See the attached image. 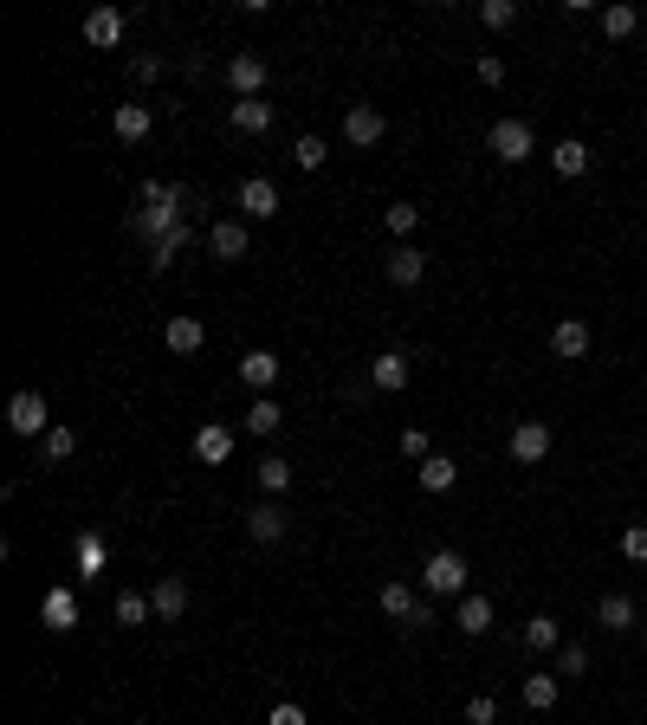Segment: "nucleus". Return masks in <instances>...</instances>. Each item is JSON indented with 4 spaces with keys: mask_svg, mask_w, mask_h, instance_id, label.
<instances>
[{
    "mask_svg": "<svg viewBox=\"0 0 647 725\" xmlns=\"http://www.w3.org/2000/svg\"><path fill=\"white\" fill-rule=\"evenodd\" d=\"M149 603H156V622H182V615H188V583L182 577H162L156 590H149Z\"/></svg>",
    "mask_w": 647,
    "mask_h": 725,
    "instance_id": "obj_16",
    "label": "nucleus"
},
{
    "mask_svg": "<svg viewBox=\"0 0 647 725\" xmlns=\"http://www.w3.org/2000/svg\"><path fill=\"white\" fill-rule=\"evenodd\" d=\"M279 421H285V408L272 402V395H259V402L246 408V434H279Z\"/></svg>",
    "mask_w": 647,
    "mask_h": 725,
    "instance_id": "obj_31",
    "label": "nucleus"
},
{
    "mask_svg": "<svg viewBox=\"0 0 647 725\" xmlns=\"http://www.w3.org/2000/svg\"><path fill=\"white\" fill-rule=\"evenodd\" d=\"M266 725H311V719H305V706L279 700V706H272V713H266Z\"/></svg>",
    "mask_w": 647,
    "mask_h": 725,
    "instance_id": "obj_43",
    "label": "nucleus"
},
{
    "mask_svg": "<svg viewBox=\"0 0 647 725\" xmlns=\"http://www.w3.org/2000/svg\"><path fill=\"white\" fill-rule=\"evenodd\" d=\"M130 78H136V85H156V78H162V59H149V52H136V59H130Z\"/></svg>",
    "mask_w": 647,
    "mask_h": 725,
    "instance_id": "obj_42",
    "label": "nucleus"
},
{
    "mask_svg": "<svg viewBox=\"0 0 647 725\" xmlns=\"http://www.w3.org/2000/svg\"><path fill=\"white\" fill-rule=\"evenodd\" d=\"M253 473H259V486H266V492H272V499H279V492H285V486H292V460H285V454H266V460H259V467H253Z\"/></svg>",
    "mask_w": 647,
    "mask_h": 725,
    "instance_id": "obj_34",
    "label": "nucleus"
},
{
    "mask_svg": "<svg viewBox=\"0 0 647 725\" xmlns=\"http://www.w3.org/2000/svg\"><path fill=\"white\" fill-rule=\"evenodd\" d=\"M466 577H473V564H466L460 551H434L428 564H421V596H460Z\"/></svg>",
    "mask_w": 647,
    "mask_h": 725,
    "instance_id": "obj_3",
    "label": "nucleus"
},
{
    "mask_svg": "<svg viewBox=\"0 0 647 725\" xmlns=\"http://www.w3.org/2000/svg\"><path fill=\"white\" fill-rule=\"evenodd\" d=\"M428 622H434V603H428V596H421V603H415V615H408L402 628H428Z\"/></svg>",
    "mask_w": 647,
    "mask_h": 725,
    "instance_id": "obj_46",
    "label": "nucleus"
},
{
    "mask_svg": "<svg viewBox=\"0 0 647 725\" xmlns=\"http://www.w3.org/2000/svg\"><path fill=\"white\" fill-rule=\"evenodd\" d=\"M622 557H628V564H647V525H628L622 531Z\"/></svg>",
    "mask_w": 647,
    "mask_h": 725,
    "instance_id": "obj_40",
    "label": "nucleus"
},
{
    "mask_svg": "<svg viewBox=\"0 0 647 725\" xmlns=\"http://www.w3.org/2000/svg\"><path fill=\"white\" fill-rule=\"evenodd\" d=\"M110 615H117L123 628H143V622H156V603H149L143 590H117V603H110Z\"/></svg>",
    "mask_w": 647,
    "mask_h": 725,
    "instance_id": "obj_25",
    "label": "nucleus"
},
{
    "mask_svg": "<svg viewBox=\"0 0 647 725\" xmlns=\"http://www.w3.org/2000/svg\"><path fill=\"white\" fill-rule=\"evenodd\" d=\"M227 123H233L240 136H266V130H272V104H259V98H240V104L227 111Z\"/></svg>",
    "mask_w": 647,
    "mask_h": 725,
    "instance_id": "obj_18",
    "label": "nucleus"
},
{
    "mask_svg": "<svg viewBox=\"0 0 647 725\" xmlns=\"http://www.w3.org/2000/svg\"><path fill=\"white\" fill-rule=\"evenodd\" d=\"M227 454H233V428H220V421L195 428V460L201 467H227Z\"/></svg>",
    "mask_w": 647,
    "mask_h": 725,
    "instance_id": "obj_12",
    "label": "nucleus"
},
{
    "mask_svg": "<svg viewBox=\"0 0 647 725\" xmlns=\"http://www.w3.org/2000/svg\"><path fill=\"white\" fill-rule=\"evenodd\" d=\"M376 603H382V615H395V622H408V615H415V603H421V596L408 590V583H382V596H376Z\"/></svg>",
    "mask_w": 647,
    "mask_h": 725,
    "instance_id": "obj_32",
    "label": "nucleus"
},
{
    "mask_svg": "<svg viewBox=\"0 0 647 725\" xmlns=\"http://www.w3.org/2000/svg\"><path fill=\"white\" fill-rule=\"evenodd\" d=\"M550 169L570 175V182H576V175H589V143H583V136H563V143L550 149Z\"/></svg>",
    "mask_w": 647,
    "mask_h": 725,
    "instance_id": "obj_19",
    "label": "nucleus"
},
{
    "mask_svg": "<svg viewBox=\"0 0 647 725\" xmlns=\"http://www.w3.org/2000/svg\"><path fill=\"white\" fill-rule=\"evenodd\" d=\"M188 240H195V221H182L175 234H162L156 246H149V266H156V272H169V266H175V253H182Z\"/></svg>",
    "mask_w": 647,
    "mask_h": 725,
    "instance_id": "obj_28",
    "label": "nucleus"
},
{
    "mask_svg": "<svg viewBox=\"0 0 647 725\" xmlns=\"http://www.w3.org/2000/svg\"><path fill=\"white\" fill-rule=\"evenodd\" d=\"M246 538H253V544H279L285 538V505L279 499L253 505V512H246Z\"/></svg>",
    "mask_w": 647,
    "mask_h": 725,
    "instance_id": "obj_11",
    "label": "nucleus"
},
{
    "mask_svg": "<svg viewBox=\"0 0 647 725\" xmlns=\"http://www.w3.org/2000/svg\"><path fill=\"white\" fill-rule=\"evenodd\" d=\"M227 85L240 91V98H259V91H266V59H259V52H233L227 59Z\"/></svg>",
    "mask_w": 647,
    "mask_h": 725,
    "instance_id": "obj_9",
    "label": "nucleus"
},
{
    "mask_svg": "<svg viewBox=\"0 0 647 725\" xmlns=\"http://www.w3.org/2000/svg\"><path fill=\"white\" fill-rule=\"evenodd\" d=\"M518 693H525L531 713H550V706H557V674H525V687H518Z\"/></svg>",
    "mask_w": 647,
    "mask_h": 725,
    "instance_id": "obj_29",
    "label": "nucleus"
},
{
    "mask_svg": "<svg viewBox=\"0 0 647 725\" xmlns=\"http://www.w3.org/2000/svg\"><path fill=\"white\" fill-rule=\"evenodd\" d=\"M557 674H563V680H576V674H589V654H583V648H576V641H570V648H557Z\"/></svg>",
    "mask_w": 647,
    "mask_h": 725,
    "instance_id": "obj_39",
    "label": "nucleus"
},
{
    "mask_svg": "<svg viewBox=\"0 0 647 725\" xmlns=\"http://www.w3.org/2000/svg\"><path fill=\"white\" fill-rule=\"evenodd\" d=\"M78 622H85V615H78V596H72V590H46V596H39V628H52V635H72Z\"/></svg>",
    "mask_w": 647,
    "mask_h": 725,
    "instance_id": "obj_6",
    "label": "nucleus"
},
{
    "mask_svg": "<svg viewBox=\"0 0 647 725\" xmlns=\"http://www.w3.org/2000/svg\"><path fill=\"white\" fill-rule=\"evenodd\" d=\"M162 344H169L175 357H195V350L208 344V324H201V318H188V311H182V318H169V331H162Z\"/></svg>",
    "mask_w": 647,
    "mask_h": 725,
    "instance_id": "obj_13",
    "label": "nucleus"
},
{
    "mask_svg": "<svg viewBox=\"0 0 647 725\" xmlns=\"http://www.w3.org/2000/svg\"><path fill=\"white\" fill-rule=\"evenodd\" d=\"M208 253H214V259H246V221H214Z\"/></svg>",
    "mask_w": 647,
    "mask_h": 725,
    "instance_id": "obj_23",
    "label": "nucleus"
},
{
    "mask_svg": "<svg viewBox=\"0 0 647 725\" xmlns=\"http://www.w3.org/2000/svg\"><path fill=\"white\" fill-rule=\"evenodd\" d=\"M408 376H415V369H408L402 350H382V357H369V382H376L382 395H402V389H408Z\"/></svg>",
    "mask_w": 647,
    "mask_h": 725,
    "instance_id": "obj_10",
    "label": "nucleus"
},
{
    "mask_svg": "<svg viewBox=\"0 0 647 725\" xmlns=\"http://www.w3.org/2000/svg\"><path fill=\"white\" fill-rule=\"evenodd\" d=\"M492 719H499V706H492L486 693H479V700H466V725H492Z\"/></svg>",
    "mask_w": 647,
    "mask_h": 725,
    "instance_id": "obj_44",
    "label": "nucleus"
},
{
    "mask_svg": "<svg viewBox=\"0 0 647 725\" xmlns=\"http://www.w3.org/2000/svg\"><path fill=\"white\" fill-rule=\"evenodd\" d=\"M518 20V0H486L479 7V26H512Z\"/></svg>",
    "mask_w": 647,
    "mask_h": 725,
    "instance_id": "obj_38",
    "label": "nucleus"
},
{
    "mask_svg": "<svg viewBox=\"0 0 647 725\" xmlns=\"http://www.w3.org/2000/svg\"><path fill=\"white\" fill-rule=\"evenodd\" d=\"M7 434H20V441H46V434H52V408H46V395H39V389H20L7 402Z\"/></svg>",
    "mask_w": 647,
    "mask_h": 725,
    "instance_id": "obj_2",
    "label": "nucleus"
},
{
    "mask_svg": "<svg viewBox=\"0 0 647 725\" xmlns=\"http://www.w3.org/2000/svg\"><path fill=\"white\" fill-rule=\"evenodd\" d=\"M149 123H156V117H149V104H117V111H110V130H117L123 143H143Z\"/></svg>",
    "mask_w": 647,
    "mask_h": 725,
    "instance_id": "obj_21",
    "label": "nucleus"
},
{
    "mask_svg": "<svg viewBox=\"0 0 647 725\" xmlns=\"http://www.w3.org/2000/svg\"><path fill=\"white\" fill-rule=\"evenodd\" d=\"M85 39H91V46H117V39H123V13L117 7H91L85 13Z\"/></svg>",
    "mask_w": 647,
    "mask_h": 725,
    "instance_id": "obj_24",
    "label": "nucleus"
},
{
    "mask_svg": "<svg viewBox=\"0 0 647 725\" xmlns=\"http://www.w3.org/2000/svg\"><path fill=\"white\" fill-rule=\"evenodd\" d=\"M246 208V221H272V214H279V188L266 182V175H246L240 182V195H233Z\"/></svg>",
    "mask_w": 647,
    "mask_h": 725,
    "instance_id": "obj_8",
    "label": "nucleus"
},
{
    "mask_svg": "<svg viewBox=\"0 0 647 725\" xmlns=\"http://www.w3.org/2000/svg\"><path fill=\"white\" fill-rule=\"evenodd\" d=\"M505 447H512V460H518V467H538V460L550 454V428H544V421H518Z\"/></svg>",
    "mask_w": 647,
    "mask_h": 725,
    "instance_id": "obj_7",
    "label": "nucleus"
},
{
    "mask_svg": "<svg viewBox=\"0 0 647 725\" xmlns=\"http://www.w3.org/2000/svg\"><path fill=\"white\" fill-rule=\"evenodd\" d=\"M479 85H505V59H499V52H486V59H479Z\"/></svg>",
    "mask_w": 647,
    "mask_h": 725,
    "instance_id": "obj_45",
    "label": "nucleus"
},
{
    "mask_svg": "<svg viewBox=\"0 0 647 725\" xmlns=\"http://www.w3.org/2000/svg\"><path fill=\"white\" fill-rule=\"evenodd\" d=\"M402 460H434L428 428H402Z\"/></svg>",
    "mask_w": 647,
    "mask_h": 725,
    "instance_id": "obj_37",
    "label": "nucleus"
},
{
    "mask_svg": "<svg viewBox=\"0 0 647 725\" xmlns=\"http://www.w3.org/2000/svg\"><path fill=\"white\" fill-rule=\"evenodd\" d=\"M453 480H460V467H453L447 454L421 460V492H453Z\"/></svg>",
    "mask_w": 647,
    "mask_h": 725,
    "instance_id": "obj_30",
    "label": "nucleus"
},
{
    "mask_svg": "<svg viewBox=\"0 0 647 725\" xmlns=\"http://www.w3.org/2000/svg\"><path fill=\"white\" fill-rule=\"evenodd\" d=\"M240 382L246 389H272V382H279V357H272V350H246L240 357Z\"/></svg>",
    "mask_w": 647,
    "mask_h": 725,
    "instance_id": "obj_22",
    "label": "nucleus"
},
{
    "mask_svg": "<svg viewBox=\"0 0 647 725\" xmlns=\"http://www.w3.org/2000/svg\"><path fill=\"white\" fill-rule=\"evenodd\" d=\"M486 143H492V156H499L505 169H512V162H531V149H538V130H531L525 117H499Z\"/></svg>",
    "mask_w": 647,
    "mask_h": 725,
    "instance_id": "obj_4",
    "label": "nucleus"
},
{
    "mask_svg": "<svg viewBox=\"0 0 647 725\" xmlns=\"http://www.w3.org/2000/svg\"><path fill=\"white\" fill-rule=\"evenodd\" d=\"M550 350H557L563 363L589 357V324H583V318H557V331H550Z\"/></svg>",
    "mask_w": 647,
    "mask_h": 725,
    "instance_id": "obj_15",
    "label": "nucleus"
},
{
    "mask_svg": "<svg viewBox=\"0 0 647 725\" xmlns=\"http://www.w3.org/2000/svg\"><path fill=\"white\" fill-rule=\"evenodd\" d=\"M382 130H389V123H382L376 104H350V111H343V143L350 149H376Z\"/></svg>",
    "mask_w": 647,
    "mask_h": 725,
    "instance_id": "obj_5",
    "label": "nucleus"
},
{
    "mask_svg": "<svg viewBox=\"0 0 647 725\" xmlns=\"http://www.w3.org/2000/svg\"><path fill=\"white\" fill-rule=\"evenodd\" d=\"M596 622L609 628V635H628V628H635V596L609 590V596H602V609H596Z\"/></svg>",
    "mask_w": 647,
    "mask_h": 725,
    "instance_id": "obj_20",
    "label": "nucleus"
},
{
    "mask_svg": "<svg viewBox=\"0 0 647 725\" xmlns=\"http://www.w3.org/2000/svg\"><path fill=\"white\" fill-rule=\"evenodd\" d=\"M72 564H78V577H104V564H110V551H104V538L98 531H78V544H72Z\"/></svg>",
    "mask_w": 647,
    "mask_h": 725,
    "instance_id": "obj_17",
    "label": "nucleus"
},
{
    "mask_svg": "<svg viewBox=\"0 0 647 725\" xmlns=\"http://www.w3.org/2000/svg\"><path fill=\"white\" fill-rule=\"evenodd\" d=\"M292 162H298V169H324V162H330V149H324V136H298V149H292Z\"/></svg>",
    "mask_w": 647,
    "mask_h": 725,
    "instance_id": "obj_36",
    "label": "nucleus"
},
{
    "mask_svg": "<svg viewBox=\"0 0 647 725\" xmlns=\"http://www.w3.org/2000/svg\"><path fill=\"white\" fill-rule=\"evenodd\" d=\"M188 208H208V201H201L195 195V188H182V182H143V188H136V234H143L149 246H156L162 234H175V227H182L188 221Z\"/></svg>",
    "mask_w": 647,
    "mask_h": 725,
    "instance_id": "obj_1",
    "label": "nucleus"
},
{
    "mask_svg": "<svg viewBox=\"0 0 647 725\" xmlns=\"http://www.w3.org/2000/svg\"><path fill=\"white\" fill-rule=\"evenodd\" d=\"M453 628H460V635H486V628H492V603H486V596H460Z\"/></svg>",
    "mask_w": 647,
    "mask_h": 725,
    "instance_id": "obj_26",
    "label": "nucleus"
},
{
    "mask_svg": "<svg viewBox=\"0 0 647 725\" xmlns=\"http://www.w3.org/2000/svg\"><path fill=\"white\" fill-rule=\"evenodd\" d=\"M382 227H389V234L408 246V234L421 227V208H415V201H395V208H382Z\"/></svg>",
    "mask_w": 647,
    "mask_h": 725,
    "instance_id": "obj_33",
    "label": "nucleus"
},
{
    "mask_svg": "<svg viewBox=\"0 0 647 725\" xmlns=\"http://www.w3.org/2000/svg\"><path fill=\"white\" fill-rule=\"evenodd\" d=\"M596 20H602V33H609V39H635V26H641V13H635V7H628V0H609V7H602V13H596Z\"/></svg>",
    "mask_w": 647,
    "mask_h": 725,
    "instance_id": "obj_27",
    "label": "nucleus"
},
{
    "mask_svg": "<svg viewBox=\"0 0 647 725\" xmlns=\"http://www.w3.org/2000/svg\"><path fill=\"white\" fill-rule=\"evenodd\" d=\"M382 272H389V285H421V272H428V253H415V246H395L389 259H382Z\"/></svg>",
    "mask_w": 647,
    "mask_h": 725,
    "instance_id": "obj_14",
    "label": "nucleus"
},
{
    "mask_svg": "<svg viewBox=\"0 0 647 725\" xmlns=\"http://www.w3.org/2000/svg\"><path fill=\"white\" fill-rule=\"evenodd\" d=\"M525 648L531 654H550V648H557V622H550V615H531V622H525Z\"/></svg>",
    "mask_w": 647,
    "mask_h": 725,
    "instance_id": "obj_35",
    "label": "nucleus"
},
{
    "mask_svg": "<svg viewBox=\"0 0 647 725\" xmlns=\"http://www.w3.org/2000/svg\"><path fill=\"white\" fill-rule=\"evenodd\" d=\"M72 447H78L72 428H52V434H46V460H72Z\"/></svg>",
    "mask_w": 647,
    "mask_h": 725,
    "instance_id": "obj_41",
    "label": "nucleus"
}]
</instances>
